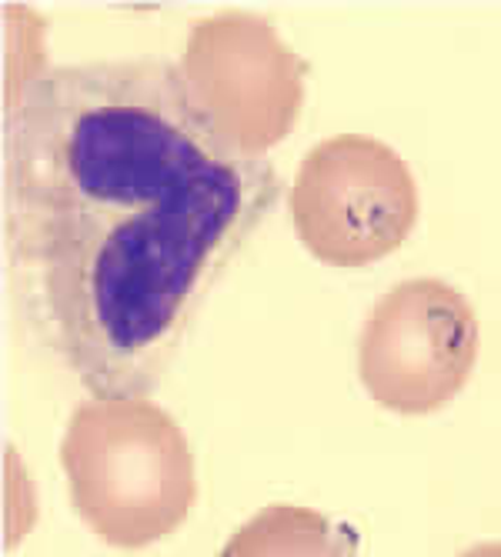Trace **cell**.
Segmentation results:
<instances>
[{
  "label": "cell",
  "instance_id": "3",
  "mask_svg": "<svg viewBox=\"0 0 501 557\" xmlns=\"http://www.w3.org/2000/svg\"><path fill=\"white\" fill-rule=\"evenodd\" d=\"M288 208L297 240L321 264L368 268L412 237L418 184L391 144L334 134L301 158Z\"/></svg>",
  "mask_w": 501,
  "mask_h": 557
},
{
  "label": "cell",
  "instance_id": "5",
  "mask_svg": "<svg viewBox=\"0 0 501 557\" xmlns=\"http://www.w3.org/2000/svg\"><path fill=\"white\" fill-rule=\"evenodd\" d=\"M478 364V314L441 277H412L384 290L358 337V377L375 404L425 418L455 400Z\"/></svg>",
  "mask_w": 501,
  "mask_h": 557
},
{
  "label": "cell",
  "instance_id": "6",
  "mask_svg": "<svg viewBox=\"0 0 501 557\" xmlns=\"http://www.w3.org/2000/svg\"><path fill=\"white\" fill-rule=\"evenodd\" d=\"M328 550H338L328 534V521L315 511H301V508H271L258 515L224 547V554H328Z\"/></svg>",
  "mask_w": 501,
  "mask_h": 557
},
{
  "label": "cell",
  "instance_id": "2",
  "mask_svg": "<svg viewBox=\"0 0 501 557\" xmlns=\"http://www.w3.org/2000/svg\"><path fill=\"white\" fill-rule=\"evenodd\" d=\"M61 468L77 518L121 550L171 537L197 500L191 444L147 394L81 400L64 428Z\"/></svg>",
  "mask_w": 501,
  "mask_h": 557
},
{
  "label": "cell",
  "instance_id": "1",
  "mask_svg": "<svg viewBox=\"0 0 501 557\" xmlns=\"http://www.w3.org/2000/svg\"><path fill=\"white\" fill-rule=\"evenodd\" d=\"M8 108V234L37 337L94 397L147 394L281 177L200 124L178 64L44 67Z\"/></svg>",
  "mask_w": 501,
  "mask_h": 557
},
{
  "label": "cell",
  "instance_id": "4",
  "mask_svg": "<svg viewBox=\"0 0 501 557\" xmlns=\"http://www.w3.org/2000/svg\"><path fill=\"white\" fill-rule=\"evenodd\" d=\"M178 77L218 140L244 158H265L305 108L308 64L265 17L221 11L191 24Z\"/></svg>",
  "mask_w": 501,
  "mask_h": 557
}]
</instances>
